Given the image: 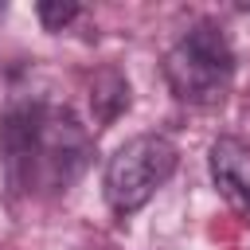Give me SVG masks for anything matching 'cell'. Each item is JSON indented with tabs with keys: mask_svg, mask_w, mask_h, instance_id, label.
Listing matches in <instances>:
<instances>
[{
	"mask_svg": "<svg viewBox=\"0 0 250 250\" xmlns=\"http://www.w3.org/2000/svg\"><path fill=\"white\" fill-rule=\"evenodd\" d=\"M90 148L78 117L51 102H16L0 121L4 172L16 191H66L82 176Z\"/></svg>",
	"mask_w": 250,
	"mask_h": 250,
	"instance_id": "6da1fadb",
	"label": "cell"
},
{
	"mask_svg": "<svg viewBox=\"0 0 250 250\" xmlns=\"http://www.w3.org/2000/svg\"><path fill=\"white\" fill-rule=\"evenodd\" d=\"M164 78L184 105H215L234 78V51L219 23L188 27L164 55Z\"/></svg>",
	"mask_w": 250,
	"mask_h": 250,
	"instance_id": "7a4b0ae2",
	"label": "cell"
},
{
	"mask_svg": "<svg viewBox=\"0 0 250 250\" xmlns=\"http://www.w3.org/2000/svg\"><path fill=\"white\" fill-rule=\"evenodd\" d=\"M176 145L160 133H141L133 141H125L109 164H105V203L113 207V215H133L141 211L176 172Z\"/></svg>",
	"mask_w": 250,
	"mask_h": 250,
	"instance_id": "3957f363",
	"label": "cell"
},
{
	"mask_svg": "<svg viewBox=\"0 0 250 250\" xmlns=\"http://www.w3.org/2000/svg\"><path fill=\"white\" fill-rule=\"evenodd\" d=\"M211 180L234 211H250V145L242 137H219L207 152Z\"/></svg>",
	"mask_w": 250,
	"mask_h": 250,
	"instance_id": "277c9868",
	"label": "cell"
},
{
	"mask_svg": "<svg viewBox=\"0 0 250 250\" xmlns=\"http://www.w3.org/2000/svg\"><path fill=\"white\" fill-rule=\"evenodd\" d=\"M90 105H94L98 129L109 125V121H117V117L129 109V78H125L121 70H113V66L98 70L94 82H90Z\"/></svg>",
	"mask_w": 250,
	"mask_h": 250,
	"instance_id": "5b68a950",
	"label": "cell"
},
{
	"mask_svg": "<svg viewBox=\"0 0 250 250\" xmlns=\"http://www.w3.org/2000/svg\"><path fill=\"white\" fill-rule=\"evenodd\" d=\"M35 12H39V20H43L47 31H62V27L78 16V4H74V0H43Z\"/></svg>",
	"mask_w": 250,
	"mask_h": 250,
	"instance_id": "8992f818",
	"label": "cell"
}]
</instances>
